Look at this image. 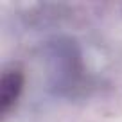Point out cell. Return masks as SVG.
Here are the masks:
<instances>
[{"mask_svg": "<svg viewBox=\"0 0 122 122\" xmlns=\"http://www.w3.org/2000/svg\"><path fill=\"white\" fill-rule=\"evenodd\" d=\"M50 86L59 95H70L84 79L81 50L72 40L59 38L47 47Z\"/></svg>", "mask_w": 122, "mask_h": 122, "instance_id": "6da1fadb", "label": "cell"}, {"mask_svg": "<svg viewBox=\"0 0 122 122\" xmlns=\"http://www.w3.org/2000/svg\"><path fill=\"white\" fill-rule=\"evenodd\" d=\"M23 84H25V76L20 68L4 70L2 79H0V111L2 115H7L16 106L23 92Z\"/></svg>", "mask_w": 122, "mask_h": 122, "instance_id": "7a4b0ae2", "label": "cell"}]
</instances>
